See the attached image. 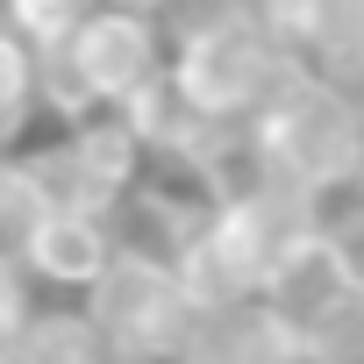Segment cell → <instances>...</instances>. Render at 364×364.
<instances>
[{
    "mask_svg": "<svg viewBox=\"0 0 364 364\" xmlns=\"http://www.w3.org/2000/svg\"><path fill=\"white\" fill-rule=\"evenodd\" d=\"M171 272H178V286H186L193 314H208V307H243V300H257V286H264V257L215 215V200H208V215L193 222V236L171 250Z\"/></svg>",
    "mask_w": 364,
    "mask_h": 364,
    "instance_id": "52a82bcc",
    "label": "cell"
},
{
    "mask_svg": "<svg viewBox=\"0 0 364 364\" xmlns=\"http://www.w3.org/2000/svg\"><path fill=\"white\" fill-rule=\"evenodd\" d=\"M257 307L293 336V350H300V364H307V350L314 343H328L343 321H357V279H350V264H343V250L328 243V229L314 222L272 272H264V286H257Z\"/></svg>",
    "mask_w": 364,
    "mask_h": 364,
    "instance_id": "5b68a950",
    "label": "cell"
},
{
    "mask_svg": "<svg viewBox=\"0 0 364 364\" xmlns=\"http://www.w3.org/2000/svg\"><path fill=\"white\" fill-rule=\"evenodd\" d=\"M178 364H300V350L257 300H243V307L193 314V336H186V357Z\"/></svg>",
    "mask_w": 364,
    "mask_h": 364,
    "instance_id": "9c48e42d",
    "label": "cell"
},
{
    "mask_svg": "<svg viewBox=\"0 0 364 364\" xmlns=\"http://www.w3.org/2000/svg\"><path fill=\"white\" fill-rule=\"evenodd\" d=\"M22 364H122V357L86 307H43L36 300V314L22 321Z\"/></svg>",
    "mask_w": 364,
    "mask_h": 364,
    "instance_id": "30bf717a",
    "label": "cell"
},
{
    "mask_svg": "<svg viewBox=\"0 0 364 364\" xmlns=\"http://www.w3.org/2000/svg\"><path fill=\"white\" fill-rule=\"evenodd\" d=\"M264 15H272L293 72L357 86V65H364V0H272Z\"/></svg>",
    "mask_w": 364,
    "mask_h": 364,
    "instance_id": "8992f818",
    "label": "cell"
},
{
    "mask_svg": "<svg viewBox=\"0 0 364 364\" xmlns=\"http://www.w3.org/2000/svg\"><path fill=\"white\" fill-rule=\"evenodd\" d=\"M43 215H50V200H43V186H36L29 157L0 150V250H15V257H22V243L36 236Z\"/></svg>",
    "mask_w": 364,
    "mask_h": 364,
    "instance_id": "7c38bea8",
    "label": "cell"
},
{
    "mask_svg": "<svg viewBox=\"0 0 364 364\" xmlns=\"http://www.w3.org/2000/svg\"><path fill=\"white\" fill-rule=\"evenodd\" d=\"M357 314H364V293H357Z\"/></svg>",
    "mask_w": 364,
    "mask_h": 364,
    "instance_id": "ffe728a7",
    "label": "cell"
},
{
    "mask_svg": "<svg viewBox=\"0 0 364 364\" xmlns=\"http://www.w3.org/2000/svg\"><path fill=\"white\" fill-rule=\"evenodd\" d=\"M243 157L250 171L307 193L314 208L357 193L364 186V93L343 79L293 72L272 93V107L243 129Z\"/></svg>",
    "mask_w": 364,
    "mask_h": 364,
    "instance_id": "7a4b0ae2",
    "label": "cell"
},
{
    "mask_svg": "<svg viewBox=\"0 0 364 364\" xmlns=\"http://www.w3.org/2000/svg\"><path fill=\"white\" fill-rule=\"evenodd\" d=\"M243 8H272V0H243Z\"/></svg>",
    "mask_w": 364,
    "mask_h": 364,
    "instance_id": "ac0fdd59",
    "label": "cell"
},
{
    "mask_svg": "<svg viewBox=\"0 0 364 364\" xmlns=\"http://www.w3.org/2000/svg\"><path fill=\"white\" fill-rule=\"evenodd\" d=\"M93 8L100 0H0V22H8L22 43H36V50H58Z\"/></svg>",
    "mask_w": 364,
    "mask_h": 364,
    "instance_id": "4fadbf2b",
    "label": "cell"
},
{
    "mask_svg": "<svg viewBox=\"0 0 364 364\" xmlns=\"http://www.w3.org/2000/svg\"><path fill=\"white\" fill-rule=\"evenodd\" d=\"M107 8H136V15H157V22H171V15H186L193 0H107Z\"/></svg>",
    "mask_w": 364,
    "mask_h": 364,
    "instance_id": "2e32d148",
    "label": "cell"
},
{
    "mask_svg": "<svg viewBox=\"0 0 364 364\" xmlns=\"http://www.w3.org/2000/svg\"><path fill=\"white\" fill-rule=\"evenodd\" d=\"M357 93H364V65H357Z\"/></svg>",
    "mask_w": 364,
    "mask_h": 364,
    "instance_id": "d6986e66",
    "label": "cell"
},
{
    "mask_svg": "<svg viewBox=\"0 0 364 364\" xmlns=\"http://www.w3.org/2000/svg\"><path fill=\"white\" fill-rule=\"evenodd\" d=\"M36 107H43V50L0 22V150H15Z\"/></svg>",
    "mask_w": 364,
    "mask_h": 364,
    "instance_id": "8fae6325",
    "label": "cell"
},
{
    "mask_svg": "<svg viewBox=\"0 0 364 364\" xmlns=\"http://www.w3.org/2000/svg\"><path fill=\"white\" fill-rule=\"evenodd\" d=\"M321 229H328V243L343 250V264H350V279H357V293H364V186L343 193V200H328V208H321Z\"/></svg>",
    "mask_w": 364,
    "mask_h": 364,
    "instance_id": "5bb4252c",
    "label": "cell"
},
{
    "mask_svg": "<svg viewBox=\"0 0 364 364\" xmlns=\"http://www.w3.org/2000/svg\"><path fill=\"white\" fill-rule=\"evenodd\" d=\"M114 222L107 215H79V208H50L43 222H36V236L22 243V264H29V279L36 286H50V293H86L107 264H114Z\"/></svg>",
    "mask_w": 364,
    "mask_h": 364,
    "instance_id": "ba28073f",
    "label": "cell"
},
{
    "mask_svg": "<svg viewBox=\"0 0 364 364\" xmlns=\"http://www.w3.org/2000/svg\"><path fill=\"white\" fill-rule=\"evenodd\" d=\"M157 79H164V22L136 8H107V0L58 50H43V107H58L65 122L122 114Z\"/></svg>",
    "mask_w": 364,
    "mask_h": 364,
    "instance_id": "3957f363",
    "label": "cell"
},
{
    "mask_svg": "<svg viewBox=\"0 0 364 364\" xmlns=\"http://www.w3.org/2000/svg\"><path fill=\"white\" fill-rule=\"evenodd\" d=\"M36 314V279L15 250H0V328H22Z\"/></svg>",
    "mask_w": 364,
    "mask_h": 364,
    "instance_id": "9a60e30c",
    "label": "cell"
},
{
    "mask_svg": "<svg viewBox=\"0 0 364 364\" xmlns=\"http://www.w3.org/2000/svg\"><path fill=\"white\" fill-rule=\"evenodd\" d=\"M0 364H22V328H0Z\"/></svg>",
    "mask_w": 364,
    "mask_h": 364,
    "instance_id": "e0dca14e",
    "label": "cell"
},
{
    "mask_svg": "<svg viewBox=\"0 0 364 364\" xmlns=\"http://www.w3.org/2000/svg\"><path fill=\"white\" fill-rule=\"evenodd\" d=\"M164 79L200 122L250 129L272 93L293 79V58L264 8L243 0H193L186 15L164 22Z\"/></svg>",
    "mask_w": 364,
    "mask_h": 364,
    "instance_id": "6da1fadb",
    "label": "cell"
},
{
    "mask_svg": "<svg viewBox=\"0 0 364 364\" xmlns=\"http://www.w3.org/2000/svg\"><path fill=\"white\" fill-rule=\"evenodd\" d=\"M79 307L100 321V336L114 343L122 364H178L193 336V300L178 286L171 257H143V250H114V264L79 293Z\"/></svg>",
    "mask_w": 364,
    "mask_h": 364,
    "instance_id": "277c9868",
    "label": "cell"
}]
</instances>
